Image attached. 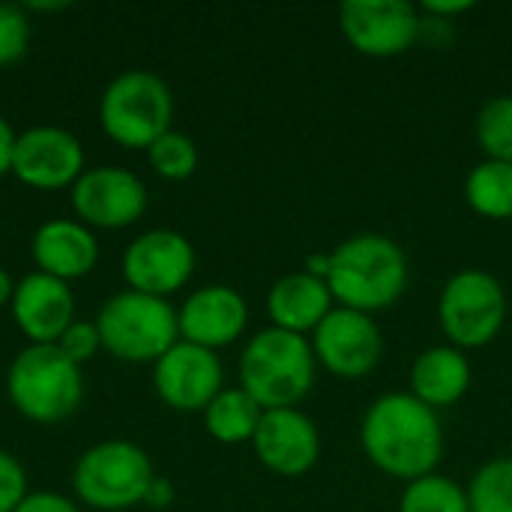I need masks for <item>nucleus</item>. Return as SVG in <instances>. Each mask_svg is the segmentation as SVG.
I'll use <instances>...</instances> for the list:
<instances>
[{
    "instance_id": "f257e3e1",
    "label": "nucleus",
    "mask_w": 512,
    "mask_h": 512,
    "mask_svg": "<svg viewBox=\"0 0 512 512\" xmlns=\"http://www.w3.org/2000/svg\"><path fill=\"white\" fill-rule=\"evenodd\" d=\"M360 444L381 474L414 483L435 474L444 456L441 417L411 393H384L360 423Z\"/></svg>"
},
{
    "instance_id": "f03ea898",
    "label": "nucleus",
    "mask_w": 512,
    "mask_h": 512,
    "mask_svg": "<svg viewBox=\"0 0 512 512\" xmlns=\"http://www.w3.org/2000/svg\"><path fill=\"white\" fill-rule=\"evenodd\" d=\"M327 285L339 306L372 315L405 294L408 258L387 234H354L330 252Z\"/></svg>"
},
{
    "instance_id": "7ed1b4c3",
    "label": "nucleus",
    "mask_w": 512,
    "mask_h": 512,
    "mask_svg": "<svg viewBox=\"0 0 512 512\" xmlns=\"http://www.w3.org/2000/svg\"><path fill=\"white\" fill-rule=\"evenodd\" d=\"M318 360L312 342L276 327L249 339L240 357V387L264 408H297L315 384Z\"/></svg>"
},
{
    "instance_id": "20e7f679",
    "label": "nucleus",
    "mask_w": 512,
    "mask_h": 512,
    "mask_svg": "<svg viewBox=\"0 0 512 512\" xmlns=\"http://www.w3.org/2000/svg\"><path fill=\"white\" fill-rule=\"evenodd\" d=\"M102 345L129 363L162 360L180 336L177 312L165 297H150L138 291L117 294L105 303L96 321Z\"/></svg>"
},
{
    "instance_id": "39448f33",
    "label": "nucleus",
    "mask_w": 512,
    "mask_h": 512,
    "mask_svg": "<svg viewBox=\"0 0 512 512\" xmlns=\"http://www.w3.org/2000/svg\"><path fill=\"white\" fill-rule=\"evenodd\" d=\"M81 369L57 345L24 348L9 369V399L36 423H57L81 402Z\"/></svg>"
},
{
    "instance_id": "423d86ee",
    "label": "nucleus",
    "mask_w": 512,
    "mask_h": 512,
    "mask_svg": "<svg viewBox=\"0 0 512 512\" xmlns=\"http://www.w3.org/2000/svg\"><path fill=\"white\" fill-rule=\"evenodd\" d=\"M171 90L156 72L132 69L117 75L102 96V126L108 138L129 150L153 147L171 123Z\"/></svg>"
},
{
    "instance_id": "0eeeda50",
    "label": "nucleus",
    "mask_w": 512,
    "mask_h": 512,
    "mask_svg": "<svg viewBox=\"0 0 512 512\" xmlns=\"http://www.w3.org/2000/svg\"><path fill=\"white\" fill-rule=\"evenodd\" d=\"M507 291L486 270H462L438 297V324L453 348L474 351L498 339L507 324Z\"/></svg>"
},
{
    "instance_id": "6e6552de",
    "label": "nucleus",
    "mask_w": 512,
    "mask_h": 512,
    "mask_svg": "<svg viewBox=\"0 0 512 512\" xmlns=\"http://www.w3.org/2000/svg\"><path fill=\"white\" fill-rule=\"evenodd\" d=\"M156 480L147 453L129 441H108L87 450L75 465V492L99 510H126L147 498Z\"/></svg>"
},
{
    "instance_id": "1a4fd4ad",
    "label": "nucleus",
    "mask_w": 512,
    "mask_h": 512,
    "mask_svg": "<svg viewBox=\"0 0 512 512\" xmlns=\"http://www.w3.org/2000/svg\"><path fill=\"white\" fill-rule=\"evenodd\" d=\"M339 27L354 51L387 60L417 42L423 18L420 9L405 0H351L339 6Z\"/></svg>"
},
{
    "instance_id": "9d476101",
    "label": "nucleus",
    "mask_w": 512,
    "mask_h": 512,
    "mask_svg": "<svg viewBox=\"0 0 512 512\" xmlns=\"http://www.w3.org/2000/svg\"><path fill=\"white\" fill-rule=\"evenodd\" d=\"M309 342L318 366L336 378H366L378 369L384 354V339L375 318L345 306H336Z\"/></svg>"
},
{
    "instance_id": "9b49d317",
    "label": "nucleus",
    "mask_w": 512,
    "mask_h": 512,
    "mask_svg": "<svg viewBox=\"0 0 512 512\" xmlns=\"http://www.w3.org/2000/svg\"><path fill=\"white\" fill-rule=\"evenodd\" d=\"M195 270V249L177 231L141 234L123 258V276L138 294L165 297L180 291Z\"/></svg>"
},
{
    "instance_id": "f8f14e48",
    "label": "nucleus",
    "mask_w": 512,
    "mask_h": 512,
    "mask_svg": "<svg viewBox=\"0 0 512 512\" xmlns=\"http://www.w3.org/2000/svg\"><path fill=\"white\" fill-rule=\"evenodd\" d=\"M156 393L174 411H207V405L222 393V363L216 351L192 342H177L153 372Z\"/></svg>"
},
{
    "instance_id": "ddd939ff",
    "label": "nucleus",
    "mask_w": 512,
    "mask_h": 512,
    "mask_svg": "<svg viewBox=\"0 0 512 512\" xmlns=\"http://www.w3.org/2000/svg\"><path fill=\"white\" fill-rule=\"evenodd\" d=\"M252 447L264 468L279 477H303L321 459V432L297 408L264 411Z\"/></svg>"
},
{
    "instance_id": "4468645a",
    "label": "nucleus",
    "mask_w": 512,
    "mask_h": 512,
    "mask_svg": "<svg viewBox=\"0 0 512 512\" xmlns=\"http://www.w3.org/2000/svg\"><path fill=\"white\" fill-rule=\"evenodd\" d=\"M81 168H84L81 144L75 135L63 129L39 126L15 141L12 174L33 189H63L81 177Z\"/></svg>"
},
{
    "instance_id": "2eb2a0df",
    "label": "nucleus",
    "mask_w": 512,
    "mask_h": 512,
    "mask_svg": "<svg viewBox=\"0 0 512 512\" xmlns=\"http://www.w3.org/2000/svg\"><path fill=\"white\" fill-rule=\"evenodd\" d=\"M72 204L78 216L99 228H123L132 225L147 204L144 183L123 168H90L75 180Z\"/></svg>"
},
{
    "instance_id": "dca6fc26",
    "label": "nucleus",
    "mask_w": 512,
    "mask_h": 512,
    "mask_svg": "<svg viewBox=\"0 0 512 512\" xmlns=\"http://www.w3.org/2000/svg\"><path fill=\"white\" fill-rule=\"evenodd\" d=\"M177 324L183 342L216 351L243 336L249 324V306L234 288L207 285L183 303V309L177 312Z\"/></svg>"
},
{
    "instance_id": "f3484780",
    "label": "nucleus",
    "mask_w": 512,
    "mask_h": 512,
    "mask_svg": "<svg viewBox=\"0 0 512 512\" xmlns=\"http://www.w3.org/2000/svg\"><path fill=\"white\" fill-rule=\"evenodd\" d=\"M72 291L66 282L33 273L12 294V312L18 327L33 339V345H57V339L72 324Z\"/></svg>"
},
{
    "instance_id": "a211bd4d",
    "label": "nucleus",
    "mask_w": 512,
    "mask_h": 512,
    "mask_svg": "<svg viewBox=\"0 0 512 512\" xmlns=\"http://www.w3.org/2000/svg\"><path fill=\"white\" fill-rule=\"evenodd\" d=\"M333 291L324 279L303 273H288L282 276L270 294H267V315L276 330L297 333V336H312L321 321L336 309L333 306Z\"/></svg>"
},
{
    "instance_id": "6ab92c4d",
    "label": "nucleus",
    "mask_w": 512,
    "mask_h": 512,
    "mask_svg": "<svg viewBox=\"0 0 512 512\" xmlns=\"http://www.w3.org/2000/svg\"><path fill=\"white\" fill-rule=\"evenodd\" d=\"M408 384L411 396H417L432 411H441L465 399L471 387V363L465 351L453 345H435L414 360Z\"/></svg>"
},
{
    "instance_id": "aec40b11",
    "label": "nucleus",
    "mask_w": 512,
    "mask_h": 512,
    "mask_svg": "<svg viewBox=\"0 0 512 512\" xmlns=\"http://www.w3.org/2000/svg\"><path fill=\"white\" fill-rule=\"evenodd\" d=\"M96 240L93 234L69 219L45 222L33 237V258L39 264V273H48L54 279H78L93 270L96 264Z\"/></svg>"
},
{
    "instance_id": "412c9836",
    "label": "nucleus",
    "mask_w": 512,
    "mask_h": 512,
    "mask_svg": "<svg viewBox=\"0 0 512 512\" xmlns=\"http://www.w3.org/2000/svg\"><path fill=\"white\" fill-rule=\"evenodd\" d=\"M264 417V408L243 390H222L204 411L207 432L222 444H243L252 441L258 432V423Z\"/></svg>"
},
{
    "instance_id": "4be33fe9",
    "label": "nucleus",
    "mask_w": 512,
    "mask_h": 512,
    "mask_svg": "<svg viewBox=\"0 0 512 512\" xmlns=\"http://www.w3.org/2000/svg\"><path fill=\"white\" fill-rule=\"evenodd\" d=\"M465 201L474 213L504 222L512 219V165L483 159L465 180Z\"/></svg>"
},
{
    "instance_id": "5701e85b",
    "label": "nucleus",
    "mask_w": 512,
    "mask_h": 512,
    "mask_svg": "<svg viewBox=\"0 0 512 512\" xmlns=\"http://www.w3.org/2000/svg\"><path fill=\"white\" fill-rule=\"evenodd\" d=\"M399 512H471L468 489H462L453 477L435 471L405 486Z\"/></svg>"
},
{
    "instance_id": "b1692460",
    "label": "nucleus",
    "mask_w": 512,
    "mask_h": 512,
    "mask_svg": "<svg viewBox=\"0 0 512 512\" xmlns=\"http://www.w3.org/2000/svg\"><path fill=\"white\" fill-rule=\"evenodd\" d=\"M477 144L486 153V159L495 162H507L512 165V96L501 93L492 96L489 102H483V108L477 111Z\"/></svg>"
},
{
    "instance_id": "393cba45",
    "label": "nucleus",
    "mask_w": 512,
    "mask_h": 512,
    "mask_svg": "<svg viewBox=\"0 0 512 512\" xmlns=\"http://www.w3.org/2000/svg\"><path fill=\"white\" fill-rule=\"evenodd\" d=\"M471 512H512V456L486 462L468 483Z\"/></svg>"
},
{
    "instance_id": "a878e982",
    "label": "nucleus",
    "mask_w": 512,
    "mask_h": 512,
    "mask_svg": "<svg viewBox=\"0 0 512 512\" xmlns=\"http://www.w3.org/2000/svg\"><path fill=\"white\" fill-rule=\"evenodd\" d=\"M150 165L168 177V180H186L195 165H198V150H195V141L183 132H165L150 150Z\"/></svg>"
},
{
    "instance_id": "bb28decb",
    "label": "nucleus",
    "mask_w": 512,
    "mask_h": 512,
    "mask_svg": "<svg viewBox=\"0 0 512 512\" xmlns=\"http://www.w3.org/2000/svg\"><path fill=\"white\" fill-rule=\"evenodd\" d=\"M27 39H30V24L21 6L0 3V66L15 63L27 51Z\"/></svg>"
},
{
    "instance_id": "cd10ccee",
    "label": "nucleus",
    "mask_w": 512,
    "mask_h": 512,
    "mask_svg": "<svg viewBox=\"0 0 512 512\" xmlns=\"http://www.w3.org/2000/svg\"><path fill=\"white\" fill-rule=\"evenodd\" d=\"M24 498H27L24 468L6 450H0V512H15Z\"/></svg>"
},
{
    "instance_id": "c85d7f7f",
    "label": "nucleus",
    "mask_w": 512,
    "mask_h": 512,
    "mask_svg": "<svg viewBox=\"0 0 512 512\" xmlns=\"http://www.w3.org/2000/svg\"><path fill=\"white\" fill-rule=\"evenodd\" d=\"M99 345H102V339H99V330L93 324H69V330L57 339V348L78 366L84 360H90Z\"/></svg>"
},
{
    "instance_id": "c756f323",
    "label": "nucleus",
    "mask_w": 512,
    "mask_h": 512,
    "mask_svg": "<svg viewBox=\"0 0 512 512\" xmlns=\"http://www.w3.org/2000/svg\"><path fill=\"white\" fill-rule=\"evenodd\" d=\"M15 512H78L75 504H69L66 498L60 495H51V492H39V495H27L18 510Z\"/></svg>"
},
{
    "instance_id": "7c9ffc66",
    "label": "nucleus",
    "mask_w": 512,
    "mask_h": 512,
    "mask_svg": "<svg viewBox=\"0 0 512 512\" xmlns=\"http://www.w3.org/2000/svg\"><path fill=\"white\" fill-rule=\"evenodd\" d=\"M15 135H12V129H9V123L0 117V177L6 174V171H12V153H15Z\"/></svg>"
},
{
    "instance_id": "2f4dec72",
    "label": "nucleus",
    "mask_w": 512,
    "mask_h": 512,
    "mask_svg": "<svg viewBox=\"0 0 512 512\" xmlns=\"http://www.w3.org/2000/svg\"><path fill=\"white\" fill-rule=\"evenodd\" d=\"M171 498H174V489H171V483L168 480H162V477H156L153 483H150V489H147V504L150 507H168L171 504Z\"/></svg>"
},
{
    "instance_id": "473e14b6",
    "label": "nucleus",
    "mask_w": 512,
    "mask_h": 512,
    "mask_svg": "<svg viewBox=\"0 0 512 512\" xmlns=\"http://www.w3.org/2000/svg\"><path fill=\"white\" fill-rule=\"evenodd\" d=\"M471 9V3H423V12H429V15H435V18H450V15H462V12H468Z\"/></svg>"
},
{
    "instance_id": "72a5a7b5",
    "label": "nucleus",
    "mask_w": 512,
    "mask_h": 512,
    "mask_svg": "<svg viewBox=\"0 0 512 512\" xmlns=\"http://www.w3.org/2000/svg\"><path fill=\"white\" fill-rule=\"evenodd\" d=\"M306 273L327 282V276H330V252H324V255H309V258H306Z\"/></svg>"
},
{
    "instance_id": "f704fd0d",
    "label": "nucleus",
    "mask_w": 512,
    "mask_h": 512,
    "mask_svg": "<svg viewBox=\"0 0 512 512\" xmlns=\"http://www.w3.org/2000/svg\"><path fill=\"white\" fill-rule=\"evenodd\" d=\"M12 294H15V288H12L9 276H6V273L0 270V306H3V303H6V300L12 297Z\"/></svg>"
}]
</instances>
